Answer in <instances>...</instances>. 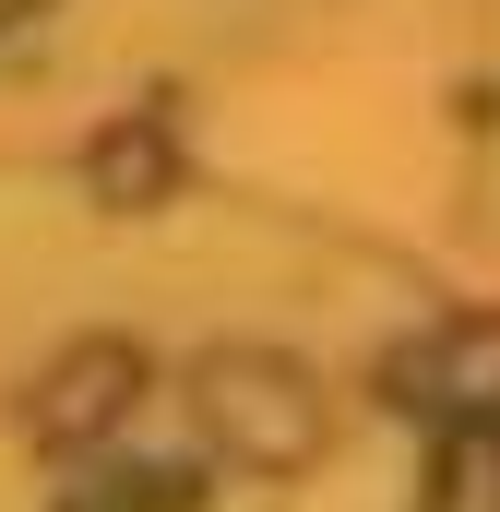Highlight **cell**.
Listing matches in <instances>:
<instances>
[{"label": "cell", "mask_w": 500, "mask_h": 512, "mask_svg": "<svg viewBox=\"0 0 500 512\" xmlns=\"http://www.w3.org/2000/svg\"><path fill=\"white\" fill-rule=\"evenodd\" d=\"M429 512H500V465L489 453H453V465H441V501Z\"/></svg>", "instance_id": "obj_5"}, {"label": "cell", "mask_w": 500, "mask_h": 512, "mask_svg": "<svg viewBox=\"0 0 500 512\" xmlns=\"http://www.w3.org/2000/svg\"><path fill=\"white\" fill-rule=\"evenodd\" d=\"M96 191H120V203H155V191H167V131H155V120L108 131V143H96Z\"/></svg>", "instance_id": "obj_4"}, {"label": "cell", "mask_w": 500, "mask_h": 512, "mask_svg": "<svg viewBox=\"0 0 500 512\" xmlns=\"http://www.w3.org/2000/svg\"><path fill=\"white\" fill-rule=\"evenodd\" d=\"M429 382H441V405L489 417V405H500V322H453L441 358H429Z\"/></svg>", "instance_id": "obj_3"}, {"label": "cell", "mask_w": 500, "mask_h": 512, "mask_svg": "<svg viewBox=\"0 0 500 512\" xmlns=\"http://www.w3.org/2000/svg\"><path fill=\"white\" fill-rule=\"evenodd\" d=\"M0 12H24V0H0Z\"/></svg>", "instance_id": "obj_6"}, {"label": "cell", "mask_w": 500, "mask_h": 512, "mask_svg": "<svg viewBox=\"0 0 500 512\" xmlns=\"http://www.w3.org/2000/svg\"><path fill=\"white\" fill-rule=\"evenodd\" d=\"M203 429H215L239 465L286 477V465L322 453V393L298 382L286 358H262V346H227V358H203Z\"/></svg>", "instance_id": "obj_1"}, {"label": "cell", "mask_w": 500, "mask_h": 512, "mask_svg": "<svg viewBox=\"0 0 500 512\" xmlns=\"http://www.w3.org/2000/svg\"><path fill=\"white\" fill-rule=\"evenodd\" d=\"M120 405H131V346H96V358H72V370L48 382L36 417H48V429H108Z\"/></svg>", "instance_id": "obj_2"}]
</instances>
